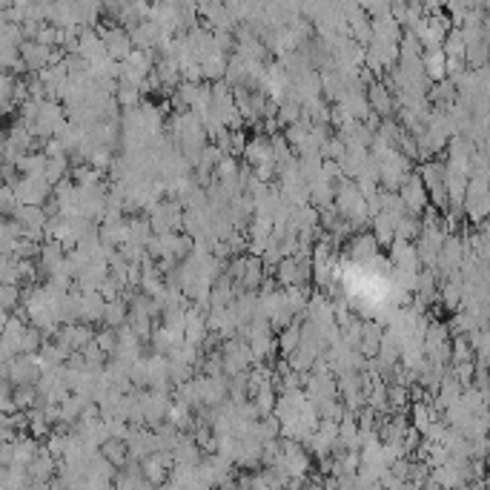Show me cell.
Returning <instances> with one entry per match:
<instances>
[{
	"instance_id": "obj_1",
	"label": "cell",
	"mask_w": 490,
	"mask_h": 490,
	"mask_svg": "<svg viewBox=\"0 0 490 490\" xmlns=\"http://www.w3.org/2000/svg\"><path fill=\"white\" fill-rule=\"evenodd\" d=\"M396 195L401 198V204H404V209H407V216H413V218H422V213L430 206V201H428V189H425L422 178L416 175V169L404 178V184L396 189Z\"/></svg>"
},
{
	"instance_id": "obj_2",
	"label": "cell",
	"mask_w": 490,
	"mask_h": 490,
	"mask_svg": "<svg viewBox=\"0 0 490 490\" xmlns=\"http://www.w3.org/2000/svg\"><path fill=\"white\" fill-rule=\"evenodd\" d=\"M221 362H224V376H227V379H233V376H238V373H247L250 364H252V356H250L247 341H241V338L224 341V347H221Z\"/></svg>"
},
{
	"instance_id": "obj_3",
	"label": "cell",
	"mask_w": 490,
	"mask_h": 490,
	"mask_svg": "<svg viewBox=\"0 0 490 490\" xmlns=\"http://www.w3.org/2000/svg\"><path fill=\"white\" fill-rule=\"evenodd\" d=\"M364 95H367L370 112H373L379 121L393 118V112H396V101H393V95L384 89V84H382V81H373V84L364 89Z\"/></svg>"
},
{
	"instance_id": "obj_4",
	"label": "cell",
	"mask_w": 490,
	"mask_h": 490,
	"mask_svg": "<svg viewBox=\"0 0 490 490\" xmlns=\"http://www.w3.org/2000/svg\"><path fill=\"white\" fill-rule=\"evenodd\" d=\"M18 55H21V63L29 66V69H35V72H43V66L55 60L52 49H49V46H40L38 40L21 43V52H18Z\"/></svg>"
},
{
	"instance_id": "obj_5",
	"label": "cell",
	"mask_w": 490,
	"mask_h": 490,
	"mask_svg": "<svg viewBox=\"0 0 490 490\" xmlns=\"http://www.w3.org/2000/svg\"><path fill=\"white\" fill-rule=\"evenodd\" d=\"M390 264H393V269H401V272H418L416 247L407 244V241L393 238V244H390Z\"/></svg>"
},
{
	"instance_id": "obj_6",
	"label": "cell",
	"mask_w": 490,
	"mask_h": 490,
	"mask_svg": "<svg viewBox=\"0 0 490 490\" xmlns=\"http://www.w3.org/2000/svg\"><path fill=\"white\" fill-rule=\"evenodd\" d=\"M364 164H367V150H362V147H347L344 155H341V161H338V169H341V175L347 181H356L362 175Z\"/></svg>"
},
{
	"instance_id": "obj_7",
	"label": "cell",
	"mask_w": 490,
	"mask_h": 490,
	"mask_svg": "<svg viewBox=\"0 0 490 490\" xmlns=\"http://www.w3.org/2000/svg\"><path fill=\"white\" fill-rule=\"evenodd\" d=\"M299 344H301V321H293L290 327H284L282 333H278V338H275V350L284 356V362L296 353Z\"/></svg>"
},
{
	"instance_id": "obj_8",
	"label": "cell",
	"mask_w": 490,
	"mask_h": 490,
	"mask_svg": "<svg viewBox=\"0 0 490 490\" xmlns=\"http://www.w3.org/2000/svg\"><path fill=\"white\" fill-rule=\"evenodd\" d=\"M439 299H442L445 310L459 313V307H462V278H450V282H442V284H439Z\"/></svg>"
},
{
	"instance_id": "obj_9",
	"label": "cell",
	"mask_w": 490,
	"mask_h": 490,
	"mask_svg": "<svg viewBox=\"0 0 490 490\" xmlns=\"http://www.w3.org/2000/svg\"><path fill=\"white\" fill-rule=\"evenodd\" d=\"M104 307H106V301L98 293H81V313H78V318L81 321H101L104 318Z\"/></svg>"
},
{
	"instance_id": "obj_10",
	"label": "cell",
	"mask_w": 490,
	"mask_h": 490,
	"mask_svg": "<svg viewBox=\"0 0 490 490\" xmlns=\"http://www.w3.org/2000/svg\"><path fill=\"white\" fill-rule=\"evenodd\" d=\"M98 453H101V456H104L115 470H121V467L126 464V456H129L123 439H109V442H104V445L98 447Z\"/></svg>"
},
{
	"instance_id": "obj_11",
	"label": "cell",
	"mask_w": 490,
	"mask_h": 490,
	"mask_svg": "<svg viewBox=\"0 0 490 490\" xmlns=\"http://www.w3.org/2000/svg\"><path fill=\"white\" fill-rule=\"evenodd\" d=\"M126 316H129V310H126V301H106V307H104V318L101 321H106V327L109 330H121L123 324H126Z\"/></svg>"
},
{
	"instance_id": "obj_12",
	"label": "cell",
	"mask_w": 490,
	"mask_h": 490,
	"mask_svg": "<svg viewBox=\"0 0 490 490\" xmlns=\"http://www.w3.org/2000/svg\"><path fill=\"white\" fill-rule=\"evenodd\" d=\"M150 238H152V230H150V221L144 216L129 221V238H126V244H135V247L144 250L150 244Z\"/></svg>"
},
{
	"instance_id": "obj_13",
	"label": "cell",
	"mask_w": 490,
	"mask_h": 490,
	"mask_svg": "<svg viewBox=\"0 0 490 490\" xmlns=\"http://www.w3.org/2000/svg\"><path fill=\"white\" fill-rule=\"evenodd\" d=\"M442 55H445V57H459V60H464V38H462V29H459V26L450 29V32L445 35V40H442Z\"/></svg>"
},
{
	"instance_id": "obj_14",
	"label": "cell",
	"mask_w": 490,
	"mask_h": 490,
	"mask_svg": "<svg viewBox=\"0 0 490 490\" xmlns=\"http://www.w3.org/2000/svg\"><path fill=\"white\" fill-rule=\"evenodd\" d=\"M418 227H422V224H418V218H413V216H404L401 221H396V238L399 241H407V244H413L416 238H418Z\"/></svg>"
},
{
	"instance_id": "obj_15",
	"label": "cell",
	"mask_w": 490,
	"mask_h": 490,
	"mask_svg": "<svg viewBox=\"0 0 490 490\" xmlns=\"http://www.w3.org/2000/svg\"><path fill=\"white\" fill-rule=\"evenodd\" d=\"M95 344H98V350H101L104 356H115V350H118V333L106 327L104 333L95 335Z\"/></svg>"
},
{
	"instance_id": "obj_16",
	"label": "cell",
	"mask_w": 490,
	"mask_h": 490,
	"mask_svg": "<svg viewBox=\"0 0 490 490\" xmlns=\"http://www.w3.org/2000/svg\"><path fill=\"white\" fill-rule=\"evenodd\" d=\"M35 401V387H18L15 390V404L18 407H29Z\"/></svg>"
},
{
	"instance_id": "obj_17",
	"label": "cell",
	"mask_w": 490,
	"mask_h": 490,
	"mask_svg": "<svg viewBox=\"0 0 490 490\" xmlns=\"http://www.w3.org/2000/svg\"><path fill=\"white\" fill-rule=\"evenodd\" d=\"M155 490H181V487H175L172 481H167V484H161V487H155Z\"/></svg>"
}]
</instances>
